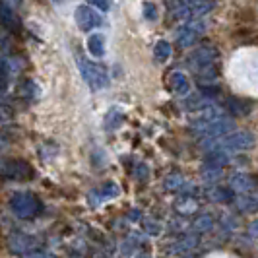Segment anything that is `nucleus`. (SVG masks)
Listing matches in <instances>:
<instances>
[{
    "instance_id": "obj_1",
    "label": "nucleus",
    "mask_w": 258,
    "mask_h": 258,
    "mask_svg": "<svg viewBox=\"0 0 258 258\" xmlns=\"http://www.w3.org/2000/svg\"><path fill=\"white\" fill-rule=\"evenodd\" d=\"M218 58V51L210 45H202L188 56V66L200 78H208L210 82L216 80V70H214V62Z\"/></svg>"
},
{
    "instance_id": "obj_2",
    "label": "nucleus",
    "mask_w": 258,
    "mask_h": 258,
    "mask_svg": "<svg viewBox=\"0 0 258 258\" xmlns=\"http://www.w3.org/2000/svg\"><path fill=\"white\" fill-rule=\"evenodd\" d=\"M10 208H12L14 214L18 218H22V220H31V218L39 216L41 210H43L37 196L33 192H27V190L14 192L12 198H10Z\"/></svg>"
},
{
    "instance_id": "obj_3",
    "label": "nucleus",
    "mask_w": 258,
    "mask_h": 258,
    "mask_svg": "<svg viewBox=\"0 0 258 258\" xmlns=\"http://www.w3.org/2000/svg\"><path fill=\"white\" fill-rule=\"evenodd\" d=\"M78 66L84 76V82L90 86L91 91H99L109 86V74L101 64L88 60L86 56H78Z\"/></svg>"
},
{
    "instance_id": "obj_4",
    "label": "nucleus",
    "mask_w": 258,
    "mask_h": 258,
    "mask_svg": "<svg viewBox=\"0 0 258 258\" xmlns=\"http://www.w3.org/2000/svg\"><path fill=\"white\" fill-rule=\"evenodd\" d=\"M0 175L14 179V181H27V179H33V169L27 161H22V159L0 157Z\"/></svg>"
},
{
    "instance_id": "obj_5",
    "label": "nucleus",
    "mask_w": 258,
    "mask_h": 258,
    "mask_svg": "<svg viewBox=\"0 0 258 258\" xmlns=\"http://www.w3.org/2000/svg\"><path fill=\"white\" fill-rule=\"evenodd\" d=\"M194 128L202 134H206L208 138H221V136H227L233 130V120L227 118L225 115L218 116L214 120H208V122H202V124H192Z\"/></svg>"
},
{
    "instance_id": "obj_6",
    "label": "nucleus",
    "mask_w": 258,
    "mask_h": 258,
    "mask_svg": "<svg viewBox=\"0 0 258 258\" xmlns=\"http://www.w3.org/2000/svg\"><path fill=\"white\" fill-rule=\"evenodd\" d=\"M254 146V136L250 132H235V134H227L221 136L220 148L221 150H229V152H243Z\"/></svg>"
},
{
    "instance_id": "obj_7",
    "label": "nucleus",
    "mask_w": 258,
    "mask_h": 258,
    "mask_svg": "<svg viewBox=\"0 0 258 258\" xmlns=\"http://www.w3.org/2000/svg\"><path fill=\"white\" fill-rule=\"evenodd\" d=\"M74 20H76L78 29H82V31H90V29H95V27L101 26V16L88 4H80L78 6L76 12H74Z\"/></svg>"
},
{
    "instance_id": "obj_8",
    "label": "nucleus",
    "mask_w": 258,
    "mask_h": 258,
    "mask_svg": "<svg viewBox=\"0 0 258 258\" xmlns=\"http://www.w3.org/2000/svg\"><path fill=\"white\" fill-rule=\"evenodd\" d=\"M204 33V26L200 24V22H190V24H186V26H182L179 31H177V43H179V47H190L194 45L198 37Z\"/></svg>"
},
{
    "instance_id": "obj_9",
    "label": "nucleus",
    "mask_w": 258,
    "mask_h": 258,
    "mask_svg": "<svg viewBox=\"0 0 258 258\" xmlns=\"http://www.w3.org/2000/svg\"><path fill=\"white\" fill-rule=\"evenodd\" d=\"M0 26L8 29L10 33H22V20L16 14L12 6H8L6 2H0Z\"/></svg>"
},
{
    "instance_id": "obj_10",
    "label": "nucleus",
    "mask_w": 258,
    "mask_h": 258,
    "mask_svg": "<svg viewBox=\"0 0 258 258\" xmlns=\"http://www.w3.org/2000/svg\"><path fill=\"white\" fill-rule=\"evenodd\" d=\"M10 248L18 254H31L37 248V241L27 235H12L10 237Z\"/></svg>"
},
{
    "instance_id": "obj_11",
    "label": "nucleus",
    "mask_w": 258,
    "mask_h": 258,
    "mask_svg": "<svg viewBox=\"0 0 258 258\" xmlns=\"http://www.w3.org/2000/svg\"><path fill=\"white\" fill-rule=\"evenodd\" d=\"M169 88L173 90V93H177V95H188L190 82H188V78L184 76L182 72H173L171 78H169Z\"/></svg>"
},
{
    "instance_id": "obj_12",
    "label": "nucleus",
    "mask_w": 258,
    "mask_h": 258,
    "mask_svg": "<svg viewBox=\"0 0 258 258\" xmlns=\"http://www.w3.org/2000/svg\"><path fill=\"white\" fill-rule=\"evenodd\" d=\"M233 190H239L241 194H246L250 190H254V179L250 175H245V173H239V175H233L231 181H229Z\"/></svg>"
},
{
    "instance_id": "obj_13",
    "label": "nucleus",
    "mask_w": 258,
    "mask_h": 258,
    "mask_svg": "<svg viewBox=\"0 0 258 258\" xmlns=\"http://www.w3.org/2000/svg\"><path fill=\"white\" fill-rule=\"evenodd\" d=\"M88 51L93 54L95 58H101L105 54V37L101 33H93L88 37Z\"/></svg>"
},
{
    "instance_id": "obj_14",
    "label": "nucleus",
    "mask_w": 258,
    "mask_h": 258,
    "mask_svg": "<svg viewBox=\"0 0 258 258\" xmlns=\"http://www.w3.org/2000/svg\"><path fill=\"white\" fill-rule=\"evenodd\" d=\"M118 194H120V190L115 182H105L99 190L91 192V200H109V198H115Z\"/></svg>"
},
{
    "instance_id": "obj_15",
    "label": "nucleus",
    "mask_w": 258,
    "mask_h": 258,
    "mask_svg": "<svg viewBox=\"0 0 258 258\" xmlns=\"http://www.w3.org/2000/svg\"><path fill=\"white\" fill-rule=\"evenodd\" d=\"M171 43L165 41V39H161V41H157L154 47V56L157 62H167L169 58H171Z\"/></svg>"
},
{
    "instance_id": "obj_16",
    "label": "nucleus",
    "mask_w": 258,
    "mask_h": 258,
    "mask_svg": "<svg viewBox=\"0 0 258 258\" xmlns=\"http://www.w3.org/2000/svg\"><path fill=\"white\" fill-rule=\"evenodd\" d=\"M20 93L27 97V99H37L39 97V88L31 82V80H26L22 86H20Z\"/></svg>"
},
{
    "instance_id": "obj_17",
    "label": "nucleus",
    "mask_w": 258,
    "mask_h": 258,
    "mask_svg": "<svg viewBox=\"0 0 258 258\" xmlns=\"http://www.w3.org/2000/svg\"><path fill=\"white\" fill-rule=\"evenodd\" d=\"M142 12H144V18H146L148 22H155V20H157V6H155L154 2L146 0L142 4Z\"/></svg>"
},
{
    "instance_id": "obj_18",
    "label": "nucleus",
    "mask_w": 258,
    "mask_h": 258,
    "mask_svg": "<svg viewBox=\"0 0 258 258\" xmlns=\"http://www.w3.org/2000/svg\"><path fill=\"white\" fill-rule=\"evenodd\" d=\"M182 184H184L182 177H179V175H169L167 179H165V190H179V188H182Z\"/></svg>"
},
{
    "instance_id": "obj_19",
    "label": "nucleus",
    "mask_w": 258,
    "mask_h": 258,
    "mask_svg": "<svg viewBox=\"0 0 258 258\" xmlns=\"http://www.w3.org/2000/svg\"><path fill=\"white\" fill-rule=\"evenodd\" d=\"M256 206V200H254V196H241L239 198V208L241 210H245V212H250V210H254Z\"/></svg>"
},
{
    "instance_id": "obj_20",
    "label": "nucleus",
    "mask_w": 258,
    "mask_h": 258,
    "mask_svg": "<svg viewBox=\"0 0 258 258\" xmlns=\"http://www.w3.org/2000/svg\"><path fill=\"white\" fill-rule=\"evenodd\" d=\"M10 122H12V113L4 105H0V128L6 126V124H10Z\"/></svg>"
},
{
    "instance_id": "obj_21",
    "label": "nucleus",
    "mask_w": 258,
    "mask_h": 258,
    "mask_svg": "<svg viewBox=\"0 0 258 258\" xmlns=\"http://www.w3.org/2000/svg\"><path fill=\"white\" fill-rule=\"evenodd\" d=\"M210 196H212L214 200H218V202L227 200V192H225V190H221V188H218V186H214V188L210 190Z\"/></svg>"
},
{
    "instance_id": "obj_22",
    "label": "nucleus",
    "mask_w": 258,
    "mask_h": 258,
    "mask_svg": "<svg viewBox=\"0 0 258 258\" xmlns=\"http://www.w3.org/2000/svg\"><path fill=\"white\" fill-rule=\"evenodd\" d=\"M194 225H196V229H198V231H204V229H208V227L212 225V220H210L208 216H202L200 220H196Z\"/></svg>"
},
{
    "instance_id": "obj_23",
    "label": "nucleus",
    "mask_w": 258,
    "mask_h": 258,
    "mask_svg": "<svg viewBox=\"0 0 258 258\" xmlns=\"http://www.w3.org/2000/svg\"><path fill=\"white\" fill-rule=\"evenodd\" d=\"M8 84H10V76L0 70V91H2V93L8 90Z\"/></svg>"
},
{
    "instance_id": "obj_24",
    "label": "nucleus",
    "mask_w": 258,
    "mask_h": 258,
    "mask_svg": "<svg viewBox=\"0 0 258 258\" xmlns=\"http://www.w3.org/2000/svg\"><path fill=\"white\" fill-rule=\"evenodd\" d=\"M95 8H99L101 12H107L109 10V0H90Z\"/></svg>"
},
{
    "instance_id": "obj_25",
    "label": "nucleus",
    "mask_w": 258,
    "mask_h": 258,
    "mask_svg": "<svg viewBox=\"0 0 258 258\" xmlns=\"http://www.w3.org/2000/svg\"><path fill=\"white\" fill-rule=\"evenodd\" d=\"M10 51V45H8V41L4 37H0V54H4V52Z\"/></svg>"
},
{
    "instance_id": "obj_26",
    "label": "nucleus",
    "mask_w": 258,
    "mask_h": 258,
    "mask_svg": "<svg viewBox=\"0 0 258 258\" xmlns=\"http://www.w3.org/2000/svg\"><path fill=\"white\" fill-rule=\"evenodd\" d=\"M27 258H56L49 254V252H31V254H27Z\"/></svg>"
},
{
    "instance_id": "obj_27",
    "label": "nucleus",
    "mask_w": 258,
    "mask_h": 258,
    "mask_svg": "<svg viewBox=\"0 0 258 258\" xmlns=\"http://www.w3.org/2000/svg\"><path fill=\"white\" fill-rule=\"evenodd\" d=\"M4 146H6V138H4V134H2V132H0V150H2V148H4Z\"/></svg>"
},
{
    "instance_id": "obj_28",
    "label": "nucleus",
    "mask_w": 258,
    "mask_h": 258,
    "mask_svg": "<svg viewBox=\"0 0 258 258\" xmlns=\"http://www.w3.org/2000/svg\"><path fill=\"white\" fill-rule=\"evenodd\" d=\"M4 103V93H2V91H0V105Z\"/></svg>"
},
{
    "instance_id": "obj_29",
    "label": "nucleus",
    "mask_w": 258,
    "mask_h": 258,
    "mask_svg": "<svg viewBox=\"0 0 258 258\" xmlns=\"http://www.w3.org/2000/svg\"><path fill=\"white\" fill-rule=\"evenodd\" d=\"M142 258H144V256H142Z\"/></svg>"
}]
</instances>
